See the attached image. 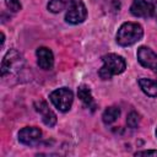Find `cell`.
Here are the masks:
<instances>
[{
	"label": "cell",
	"instance_id": "obj_1",
	"mask_svg": "<svg viewBox=\"0 0 157 157\" xmlns=\"http://www.w3.org/2000/svg\"><path fill=\"white\" fill-rule=\"evenodd\" d=\"M102 61H103V65L98 71V75L102 80H109L114 75H119L124 72V70L126 69L125 59L114 53L103 55Z\"/></svg>",
	"mask_w": 157,
	"mask_h": 157
},
{
	"label": "cell",
	"instance_id": "obj_2",
	"mask_svg": "<svg viewBox=\"0 0 157 157\" xmlns=\"http://www.w3.org/2000/svg\"><path fill=\"white\" fill-rule=\"evenodd\" d=\"M144 36L142 27L136 22H124L117 32V43L121 47H130Z\"/></svg>",
	"mask_w": 157,
	"mask_h": 157
},
{
	"label": "cell",
	"instance_id": "obj_3",
	"mask_svg": "<svg viewBox=\"0 0 157 157\" xmlns=\"http://www.w3.org/2000/svg\"><path fill=\"white\" fill-rule=\"evenodd\" d=\"M49 98L56 109H59L60 112H67L72 105L74 93L71 90L66 87H61L53 91L49 94Z\"/></svg>",
	"mask_w": 157,
	"mask_h": 157
},
{
	"label": "cell",
	"instance_id": "obj_4",
	"mask_svg": "<svg viewBox=\"0 0 157 157\" xmlns=\"http://www.w3.org/2000/svg\"><path fill=\"white\" fill-rule=\"evenodd\" d=\"M87 17V10L82 0H70L69 7L66 10L65 21L71 25H78L83 22Z\"/></svg>",
	"mask_w": 157,
	"mask_h": 157
},
{
	"label": "cell",
	"instance_id": "obj_5",
	"mask_svg": "<svg viewBox=\"0 0 157 157\" xmlns=\"http://www.w3.org/2000/svg\"><path fill=\"white\" fill-rule=\"evenodd\" d=\"M137 60L144 67L157 74V54L152 49L148 47H140L137 49Z\"/></svg>",
	"mask_w": 157,
	"mask_h": 157
},
{
	"label": "cell",
	"instance_id": "obj_6",
	"mask_svg": "<svg viewBox=\"0 0 157 157\" xmlns=\"http://www.w3.org/2000/svg\"><path fill=\"white\" fill-rule=\"evenodd\" d=\"M42 137V130L37 126H26L18 131V141L26 146L36 145Z\"/></svg>",
	"mask_w": 157,
	"mask_h": 157
},
{
	"label": "cell",
	"instance_id": "obj_7",
	"mask_svg": "<svg viewBox=\"0 0 157 157\" xmlns=\"http://www.w3.org/2000/svg\"><path fill=\"white\" fill-rule=\"evenodd\" d=\"M22 63V56L21 54L15 50V49H10L4 59H2V63H1V75L5 76L6 74H10L15 70V67H17L18 65H21Z\"/></svg>",
	"mask_w": 157,
	"mask_h": 157
},
{
	"label": "cell",
	"instance_id": "obj_8",
	"mask_svg": "<svg viewBox=\"0 0 157 157\" xmlns=\"http://www.w3.org/2000/svg\"><path fill=\"white\" fill-rule=\"evenodd\" d=\"M34 108H36V110L40 114L42 120H43V123H44L47 126L52 128V126H54V125L56 124V115H55V113L49 108V105H48V103H47L45 101H37V102L34 103Z\"/></svg>",
	"mask_w": 157,
	"mask_h": 157
},
{
	"label": "cell",
	"instance_id": "obj_9",
	"mask_svg": "<svg viewBox=\"0 0 157 157\" xmlns=\"http://www.w3.org/2000/svg\"><path fill=\"white\" fill-rule=\"evenodd\" d=\"M130 12L135 17H151L153 16L152 4L146 0H134L130 6Z\"/></svg>",
	"mask_w": 157,
	"mask_h": 157
},
{
	"label": "cell",
	"instance_id": "obj_10",
	"mask_svg": "<svg viewBox=\"0 0 157 157\" xmlns=\"http://www.w3.org/2000/svg\"><path fill=\"white\" fill-rule=\"evenodd\" d=\"M37 64L43 70H49L54 65V55L53 52L47 47H39L36 52Z\"/></svg>",
	"mask_w": 157,
	"mask_h": 157
},
{
	"label": "cell",
	"instance_id": "obj_11",
	"mask_svg": "<svg viewBox=\"0 0 157 157\" xmlns=\"http://www.w3.org/2000/svg\"><path fill=\"white\" fill-rule=\"evenodd\" d=\"M77 96L81 99V102L85 104V107L90 108L91 110H94L96 109V103H94V99L92 97V93H91V90H90L88 86H86V85L78 86V88H77Z\"/></svg>",
	"mask_w": 157,
	"mask_h": 157
},
{
	"label": "cell",
	"instance_id": "obj_12",
	"mask_svg": "<svg viewBox=\"0 0 157 157\" xmlns=\"http://www.w3.org/2000/svg\"><path fill=\"white\" fill-rule=\"evenodd\" d=\"M139 86L141 88V91L147 94L148 97H157V78L156 80H151V78H139Z\"/></svg>",
	"mask_w": 157,
	"mask_h": 157
},
{
	"label": "cell",
	"instance_id": "obj_13",
	"mask_svg": "<svg viewBox=\"0 0 157 157\" xmlns=\"http://www.w3.org/2000/svg\"><path fill=\"white\" fill-rule=\"evenodd\" d=\"M119 115H120V108L112 105V107L105 108V110L102 114V120L104 124L109 125V124H113L119 118Z\"/></svg>",
	"mask_w": 157,
	"mask_h": 157
},
{
	"label": "cell",
	"instance_id": "obj_14",
	"mask_svg": "<svg viewBox=\"0 0 157 157\" xmlns=\"http://www.w3.org/2000/svg\"><path fill=\"white\" fill-rule=\"evenodd\" d=\"M65 6H66V2L64 1V0H50L49 2H48V10L50 11V12H53V13H58V12H60V11H63L64 9H65Z\"/></svg>",
	"mask_w": 157,
	"mask_h": 157
},
{
	"label": "cell",
	"instance_id": "obj_15",
	"mask_svg": "<svg viewBox=\"0 0 157 157\" xmlns=\"http://www.w3.org/2000/svg\"><path fill=\"white\" fill-rule=\"evenodd\" d=\"M126 124L129 128H137V125L140 124V115L136 112H130L126 117Z\"/></svg>",
	"mask_w": 157,
	"mask_h": 157
},
{
	"label": "cell",
	"instance_id": "obj_16",
	"mask_svg": "<svg viewBox=\"0 0 157 157\" xmlns=\"http://www.w3.org/2000/svg\"><path fill=\"white\" fill-rule=\"evenodd\" d=\"M5 4L6 6L12 11V12H17L21 10V2L18 0H5Z\"/></svg>",
	"mask_w": 157,
	"mask_h": 157
},
{
	"label": "cell",
	"instance_id": "obj_17",
	"mask_svg": "<svg viewBox=\"0 0 157 157\" xmlns=\"http://www.w3.org/2000/svg\"><path fill=\"white\" fill-rule=\"evenodd\" d=\"M135 156H157V150H146V151H137L134 153Z\"/></svg>",
	"mask_w": 157,
	"mask_h": 157
},
{
	"label": "cell",
	"instance_id": "obj_18",
	"mask_svg": "<svg viewBox=\"0 0 157 157\" xmlns=\"http://www.w3.org/2000/svg\"><path fill=\"white\" fill-rule=\"evenodd\" d=\"M151 4H152V7H153V17L157 21V0H151Z\"/></svg>",
	"mask_w": 157,
	"mask_h": 157
},
{
	"label": "cell",
	"instance_id": "obj_19",
	"mask_svg": "<svg viewBox=\"0 0 157 157\" xmlns=\"http://www.w3.org/2000/svg\"><path fill=\"white\" fill-rule=\"evenodd\" d=\"M4 42H5V34L1 32V45H4Z\"/></svg>",
	"mask_w": 157,
	"mask_h": 157
},
{
	"label": "cell",
	"instance_id": "obj_20",
	"mask_svg": "<svg viewBox=\"0 0 157 157\" xmlns=\"http://www.w3.org/2000/svg\"><path fill=\"white\" fill-rule=\"evenodd\" d=\"M156 136H157V128H156Z\"/></svg>",
	"mask_w": 157,
	"mask_h": 157
}]
</instances>
